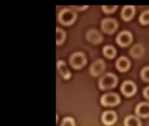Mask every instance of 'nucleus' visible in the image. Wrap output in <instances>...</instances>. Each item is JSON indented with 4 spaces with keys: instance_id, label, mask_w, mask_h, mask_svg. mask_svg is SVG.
<instances>
[{
    "instance_id": "obj_1",
    "label": "nucleus",
    "mask_w": 149,
    "mask_h": 126,
    "mask_svg": "<svg viewBox=\"0 0 149 126\" xmlns=\"http://www.w3.org/2000/svg\"><path fill=\"white\" fill-rule=\"evenodd\" d=\"M77 14L74 9L69 8H64L61 10L58 13V20L64 26L72 25L76 21Z\"/></svg>"
},
{
    "instance_id": "obj_2",
    "label": "nucleus",
    "mask_w": 149,
    "mask_h": 126,
    "mask_svg": "<svg viewBox=\"0 0 149 126\" xmlns=\"http://www.w3.org/2000/svg\"><path fill=\"white\" fill-rule=\"evenodd\" d=\"M87 58L82 52H73L69 59L70 66L75 70H80L83 68L87 64Z\"/></svg>"
},
{
    "instance_id": "obj_3",
    "label": "nucleus",
    "mask_w": 149,
    "mask_h": 126,
    "mask_svg": "<svg viewBox=\"0 0 149 126\" xmlns=\"http://www.w3.org/2000/svg\"><path fill=\"white\" fill-rule=\"evenodd\" d=\"M117 84L116 76L112 73H107L99 79L98 86L101 90H105L114 88Z\"/></svg>"
},
{
    "instance_id": "obj_4",
    "label": "nucleus",
    "mask_w": 149,
    "mask_h": 126,
    "mask_svg": "<svg viewBox=\"0 0 149 126\" xmlns=\"http://www.w3.org/2000/svg\"><path fill=\"white\" fill-rule=\"evenodd\" d=\"M121 102L120 96L115 93L103 94L100 99L101 104L104 106L113 107L117 106Z\"/></svg>"
},
{
    "instance_id": "obj_5",
    "label": "nucleus",
    "mask_w": 149,
    "mask_h": 126,
    "mask_svg": "<svg viewBox=\"0 0 149 126\" xmlns=\"http://www.w3.org/2000/svg\"><path fill=\"white\" fill-rule=\"evenodd\" d=\"M104 69L105 64L104 61L102 60L98 59L91 65L89 71L91 76L97 77L103 72Z\"/></svg>"
},
{
    "instance_id": "obj_6",
    "label": "nucleus",
    "mask_w": 149,
    "mask_h": 126,
    "mask_svg": "<svg viewBox=\"0 0 149 126\" xmlns=\"http://www.w3.org/2000/svg\"><path fill=\"white\" fill-rule=\"evenodd\" d=\"M122 93L126 97H131L136 92L137 87L136 84L131 80H126L121 86Z\"/></svg>"
},
{
    "instance_id": "obj_7",
    "label": "nucleus",
    "mask_w": 149,
    "mask_h": 126,
    "mask_svg": "<svg viewBox=\"0 0 149 126\" xmlns=\"http://www.w3.org/2000/svg\"><path fill=\"white\" fill-rule=\"evenodd\" d=\"M117 119V115L116 112L113 110L104 111L101 116L102 122L107 126H112L116 122Z\"/></svg>"
},
{
    "instance_id": "obj_8",
    "label": "nucleus",
    "mask_w": 149,
    "mask_h": 126,
    "mask_svg": "<svg viewBox=\"0 0 149 126\" xmlns=\"http://www.w3.org/2000/svg\"><path fill=\"white\" fill-rule=\"evenodd\" d=\"M102 30L105 33L112 34L118 28V24L114 19L106 18L103 20L101 24Z\"/></svg>"
},
{
    "instance_id": "obj_9",
    "label": "nucleus",
    "mask_w": 149,
    "mask_h": 126,
    "mask_svg": "<svg viewBox=\"0 0 149 126\" xmlns=\"http://www.w3.org/2000/svg\"><path fill=\"white\" fill-rule=\"evenodd\" d=\"M132 38L130 32L128 31H123L118 36L117 43L120 46L125 47L131 43Z\"/></svg>"
},
{
    "instance_id": "obj_10",
    "label": "nucleus",
    "mask_w": 149,
    "mask_h": 126,
    "mask_svg": "<svg viewBox=\"0 0 149 126\" xmlns=\"http://www.w3.org/2000/svg\"><path fill=\"white\" fill-rule=\"evenodd\" d=\"M86 39L90 43L93 44H98L102 41L103 37L100 32L94 29L89 30L86 32Z\"/></svg>"
},
{
    "instance_id": "obj_11",
    "label": "nucleus",
    "mask_w": 149,
    "mask_h": 126,
    "mask_svg": "<svg viewBox=\"0 0 149 126\" xmlns=\"http://www.w3.org/2000/svg\"><path fill=\"white\" fill-rule=\"evenodd\" d=\"M135 113L138 116L142 118L149 117V102H143L139 103L135 108Z\"/></svg>"
},
{
    "instance_id": "obj_12",
    "label": "nucleus",
    "mask_w": 149,
    "mask_h": 126,
    "mask_svg": "<svg viewBox=\"0 0 149 126\" xmlns=\"http://www.w3.org/2000/svg\"><path fill=\"white\" fill-rule=\"evenodd\" d=\"M56 66L60 75L65 80H68L71 77V72L64 60H59L56 64Z\"/></svg>"
},
{
    "instance_id": "obj_13",
    "label": "nucleus",
    "mask_w": 149,
    "mask_h": 126,
    "mask_svg": "<svg viewBox=\"0 0 149 126\" xmlns=\"http://www.w3.org/2000/svg\"><path fill=\"white\" fill-rule=\"evenodd\" d=\"M116 66L118 71L123 72L129 70L130 66V63L127 58L122 57L117 60Z\"/></svg>"
},
{
    "instance_id": "obj_14",
    "label": "nucleus",
    "mask_w": 149,
    "mask_h": 126,
    "mask_svg": "<svg viewBox=\"0 0 149 126\" xmlns=\"http://www.w3.org/2000/svg\"><path fill=\"white\" fill-rule=\"evenodd\" d=\"M135 12V8L133 6H125L121 13L122 18L124 21H130L134 16Z\"/></svg>"
},
{
    "instance_id": "obj_15",
    "label": "nucleus",
    "mask_w": 149,
    "mask_h": 126,
    "mask_svg": "<svg viewBox=\"0 0 149 126\" xmlns=\"http://www.w3.org/2000/svg\"><path fill=\"white\" fill-rule=\"evenodd\" d=\"M142 123L139 118L136 116H128L124 121V126H142Z\"/></svg>"
},
{
    "instance_id": "obj_16",
    "label": "nucleus",
    "mask_w": 149,
    "mask_h": 126,
    "mask_svg": "<svg viewBox=\"0 0 149 126\" xmlns=\"http://www.w3.org/2000/svg\"><path fill=\"white\" fill-rule=\"evenodd\" d=\"M66 32L61 28L57 27L56 29V44L57 46L61 45L66 40Z\"/></svg>"
},
{
    "instance_id": "obj_17",
    "label": "nucleus",
    "mask_w": 149,
    "mask_h": 126,
    "mask_svg": "<svg viewBox=\"0 0 149 126\" xmlns=\"http://www.w3.org/2000/svg\"><path fill=\"white\" fill-rule=\"evenodd\" d=\"M104 55L108 58L112 59L115 57L116 54V49L111 46H106L103 50Z\"/></svg>"
},
{
    "instance_id": "obj_18",
    "label": "nucleus",
    "mask_w": 149,
    "mask_h": 126,
    "mask_svg": "<svg viewBox=\"0 0 149 126\" xmlns=\"http://www.w3.org/2000/svg\"><path fill=\"white\" fill-rule=\"evenodd\" d=\"M143 47L139 45H136L130 50L131 55L134 57L138 58L140 57L143 53Z\"/></svg>"
},
{
    "instance_id": "obj_19",
    "label": "nucleus",
    "mask_w": 149,
    "mask_h": 126,
    "mask_svg": "<svg viewBox=\"0 0 149 126\" xmlns=\"http://www.w3.org/2000/svg\"><path fill=\"white\" fill-rule=\"evenodd\" d=\"M60 126H76L74 119L71 116H66L63 119Z\"/></svg>"
},
{
    "instance_id": "obj_20",
    "label": "nucleus",
    "mask_w": 149,
    "mask_h": 126,
    "mask_svg": "<svg viewBox=\"0 0 149 126\" xmlns=\"http://www.w3.org/2000/svg\"><path fill=\"white\" fill-rule=\"evenodd\" d=\"M139 21L142 24H149V10H146L141 14L139 17Z\"/></svg>"
},
{
    "instance_id": "obj_21",
    "label": "nucleus",
    "mask_w": 149,
    "mask_h": 126,
    "mask_svg": "<svg viewBox=\"0 0 149 126\" xmlns=\"http://www.w3.org/2000/svg\"><path fill=\"white\" fill-rule=\"evenodd\" d=\"M141 77L144 81L149 82V66L144 67L142 70Z\"/></svg>"
},
{
    "instance_id": "obj_22",
    "label": "nucleus",
    "mask_w": 149,
    "mask_h": 126,
    "mask_svg": "<svg viewBox=\"0 0 149 126\" xmlns=\"http://www.w3.org/2000/svg\"><path fill=\"white\" fill-rule=\"evenodd\" d=\"M117 8V6L112 5V6H103L102 8L105 13L110 14L114 12Z\"/></svg>"
},
{
    "instance_id": "obj_23",
    "label": "nucleus",
    "mask_w": 149,
    "mask_h": 126,
    "mask_svg": "<svg viewBox=\"0 0 149 126\" xmlns=\"http://www.w3.org/2000/svg\"><path fill=\"white\" fill-rule=\"evenodd\" d=\"M72 8L76 10H78L79 11H81V10H85L88 6H71Z\"/></svg>"
},
{
    "instance_id": "obj_24",
    "label": "nucleus",
    "mask_w": 149,
    "mask_h": 126,
    "mask_svg": "<svg viewBox=\"0 0 149 126\" xmlns=\"http://www.w3.org/2000/svg\"><path fill=\"white\" fill-rule=\"evenodd\" d=\"M143 94L145 98L149 100V86L144 88L143 91Z\"/></svg>"
}]
</instances>
